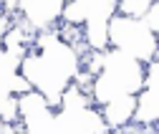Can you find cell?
I'll use <instances>...</instances> for the list:
<instances>
[{
  "mask_svg": "<svg viewBox=\"0 0 159 134\" xmlns=\"http://www.w3.org/2000/svg\"><path fill=\"white\" fill-rule=\"evenodd\" d=\"M144 86H147V66L111 48L106 51L101 73L93 79L91 99L98 109L116 96H139Z\"/></svg>",
  "mask_w": 159,
  "mask_h": 134,
  "instance_id": "1",
  "label": "cell"
},
{
  "mask_svg": "<svg viewBox=\"0 0 159 134\" xmlns=\"http://www.w3.org/2000/svg\"><path fill=\"white\" fill-rule=\"evenodd\" d=\"M109 41H111L114 51L124 53L129 58L144 63V66H149L159 56V38L142 21L114 15L109 23Z\"/></svg>",
  "mask_w": 159,
  "mask_h": 134,
  "instance_id": "2",
  "label": "cell"
},
{
  "mask_svg": "<svg viewBox=\"0 0 159 134\" xmlns=\"http://www.w3.org/2000/svg\"><path fill=\"white\" fill-rule=\"evenodd\" d=\"M66 3L61 0H30V3H18V15L20 21L38 35L56 30V25L63 21Z\"/></svg>",
  "mask_w": 159,
  "mask_h": 134,
  "instance_id": "3",
  "label": "cell"
},
{
  "mask_svg": "<svg viewBox=\"0 0 159 134\" xmlns=\"http://www.w3.org/2000/svg\"><path fill=\"white\" fill-rule=\"evenodd\" d=\"M136 106H139V96H116L109 104L98 106V114H101L109 132H119L126 129L136 119Z\"/></svg>",
  "mask_w": 159,
  "mask_h": 134,
  "instance_id": "4",
  "label": "cell"
},
{
  "mask_svg": "<svg viewBox=\"0 0 159 134\" xmlns=\"http://www.w3.org/2000/svg\"><path fill=\"white\" fill-rule=\"evenodd\" d=\"M149 8H152V0H121V3H116V15L131 18V21H144Z\"/></svg>",
  "mask_w": 159,
  "mask_h": 134,
  "instance_id": "5",
  "label": "cell"
},
{
  "mask_svg": "<svg viewBox=\"0 0 159 134\" xmlns=\"http://www.w3.org/2000/svg\"><path fill=\"white\" fill-rule=\"evenodd\" d=\"M157 38H159V3H152V8H149V13L144 15V21H142Z\"/></svg>",
  "mask_w": 159,
  "mask_h": 134,
  "instance_id": "6",
  "label": "cell"
},
{
  "mask_svg": "<svg viewBox=\"0 0 159 134\" xmlns=\"http://www.w3.org/2000/svg\"><path fill=\"white\" fill-rule=\"evenodd\" d=\"M0 10H3V5H0Z\"/></svg>",
  "mask_w": 159,
  "mask_h": 134,
  "instance_id": "7",
  "label": "cell"
}]
</instances>
